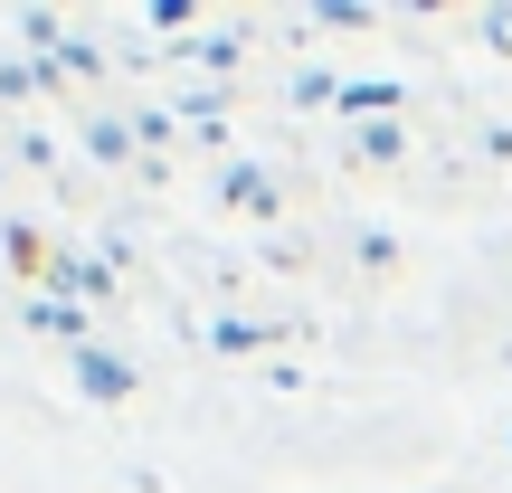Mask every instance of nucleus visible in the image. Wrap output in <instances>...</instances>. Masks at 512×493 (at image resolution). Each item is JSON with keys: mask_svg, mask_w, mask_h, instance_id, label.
Wrapping results in <instances>:
<instances>
[{"mask_svg": "<svg viewBox=\"0 0 512 493\" xmlns=\"http://www.w3.org/2000/svg\"><path fill=\"white\" fill-rule=\"evenodd\" d=\"M76 389L86 399H133V361L105 351V342H76Z\"/></svg>", "mask_w": 512, "mask_h": 493, "instance_id": "f257e3e1", "label": "nucleus"}, {"mask_svg": "<svg viewBox=\"0 0 512 493\" xmlns=\"http://www.w3.org/2000/svg\"><path fill=\"white\" fill-rule=\"evenodd\" d=\"M48 275H57L48 294H76V304H86V294H114V266H105V256H57Z\"/></svg>", "mask_w": 512, "mask_h": 493, "instance_id": "f03ea898", "label": "nucleus"}, {"mask_svg": "<svg viewBox=\"0 0 512 493\" xmlns=\"http://www.w3.org/2000/svg\"><path fill=\"white\" fill-rule=\"evenodd\" d=\"M219 200H228V209H247V219H275V181H266L256 162L228 171V181H219Z\"/></svg>", "mask_w": 512, "mask_h": 493, "instance_id": "7ed1b4c3", "label": "nucleus"}, {"mask_svg": "<svg viewBox=\"0 0 512 493\" xmlns=\"http://www.w3.org/2000/svg\"><path fill=\"white\" fill-rule=\"evenodd\" d=\"M29 323H38V332H57V342H76V332H86V304H76V294H38Z\"/></svg>", "mask_w": 512, "mask_h": 493, "instance_id": "20e7f679", "label": "nucleus"}, {"mask_svg": "<svg viewBox=\"0 0 512 493\" xmlns=\"http://www.w3.org/2000/svg\"><path fill=\"white\" fill-rule=\"evenodd\" d=\"M181 57H200V67H238V29H209V38H181Z\"/></svg>", "mask_w": 512, "mask_h": 493, "instance_id": "39448f33", "label": "nucleus"}, {"mask_svg": "<svg viewBox=\"0 0 512 493\" xmlns=\"http://www.w3.org/2000/svg\"><path fill=\"white\" fill-rule=\"evenodd\" d=\"M351 152H361V162H399L408 133H399V124H361V133H351Z\"/></svg>", "mask_w": 512, "mask_h": 493, "instance_id": "423d86ee", "label": "nucleus"}, {"mask_svg": "<svg viewBox=\"0 0 512 493\" xmlns=\"http://www.w3.org/2000/svg\"><path fill=\"white\" fill-rule=\"evenodd\" d=\"M342 114L351 124H361V114H399V86H380V76H370V86H342Z\"/></svg>", "mask_w": 512, "mask_h": 493, "instance_id": "0eeeda50", "label": "nucleus"}, {"mask_svg": "<svg viewBox=\"0 0 512 493\" xmlns=\"http://www.w3.org/2000/svg\"><path fill=\"white\" fill-rule=\"evenodd\" d=\"M266 342H275L266 323H219V332H209V351H266Z\"/></svg>", "mask_w": 512, "mask_h": 493, "instance_id": "6e6552de", "label": "nucleus"}, {"mask_svg": "<svg viewBox=\"0 0 512 493\" xmlns=\"http://www.w3.org/2000/svg\"><path fill=\"white\" fill-rule=\"evenodd\" d=\"M475 29H484V48L512 57V10H503V0H494V10H475Z\"/></svg>", "mask_w": 512, "mask_h": 493, "instance_id": "1a4fd4ad", "label": "nucleus"}, {"mask_svg": "<svg viewBox=\"0 0 512 493\" xmlns=\"http://www.w3.org/2000/svg\"><path fill=\"white\" fill-rule=\"evenodd\" d=\"M313 19H323V29H370V10H361V0H323Z\"/></svg>", "mask_w": 512, "mask_h": 493, "instance_id": "9d476101", "label": "nucleus"}]
</instances>
